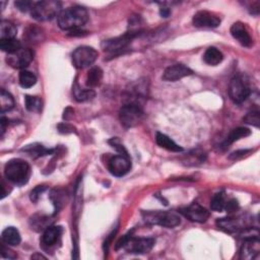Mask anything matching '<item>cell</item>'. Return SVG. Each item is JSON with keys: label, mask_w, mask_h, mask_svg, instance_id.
Listing matches in <instances>:
<instances>
[{"label": "cell", "mask_w": 260, "mask_h": 260, "mask_svg": "<svg viewBox=\"0 0 260 260\" xmlns=\"http://www.w3.org/2000/svg\"><path fill=\"white\" fill-rule=\"evenodd\" d=\"M88 20V14L83 6H71L61 10L57 17L59 28L63 31H75L80 30L87 23Z\"/></svg>", "instance_id": "1"}, {"label": "cell", "mask_w": 260, "mask_h": 260, "mask_svg": "<svg viewBox=\"0 0 260 260\" xmlns=\"http://www.w3.org/2000/svg\"><path fill=\"white\" fill-rule=\"evenodd\" d=\"M4 174L6 179L16 185H24L31 175L30 165L22 159H12L5 165Z\"/></svg>", "instance_id": "2"}, {"label": "cell", "mask_w": 260, "mask_h": 260, "mask_svg": "<svg viewBox=\"0 0 260 260\" xmlns=\"http://www.w3.org/2000/svg\"><path fill=\"white\" fill-rule=\"evenodd\" d=\"M154 245V240L152 238H134L132 231L126 234L116 244V250L125 248L128 253L146 254L149 253Z\"/></svg>", "instance_id": "3"}, {"label": "cell", "mask_w": 260, "mask_h": 260, "mask_svg": "<svg viewBox=\"0 0 260 260\" xmlns=\"http://www.w3.org/2000/svg\"><path fill=\"white\" fill-rule=\"evenodd\" d=\"M142 218L149 225L172 229L180 225L181 218L176 213L162 211H148L142 213Z\"/></svg>", "instance_id": "4"}, {"label": "cell", "mask_w": 260, "mask_h": 260, "mask_svg": "<svg viewBox=\"0 0 260 260\" xmlns=\"http://www.w3.org/2000/svg\"><path fill=\"white\" fill-rule=\"evenodd\" d=\"M62 4L54 0H47V1H39L34 3L31 10V16L38 22H48L58 17L61 12Z\"/></svg>", "instance_id": "5"}, {"label": "cell", "mask_w": 260, "mask_h": 260, "mask_svg": "<svg viewBox=\"0 0 260 260\" xmlns=\"http://www.w3.org/2000/svg\"><path fill=\"white\" fill-rule=\"evenodd\" d=\"M144 31H128L123 36L116 37L113 39H108L102 43V49L110 53L111 55H118L121 54L124 50L128 47V45L131 43L133 39L140 36Z\"/></svg>", "instance_id": "6"}, {"label": "cell", "mask_w": 260, "mask_h": 260, "mask_svg": "<svg viewBox=\"0 0 260 260\" xmlns=\"http://www.w3.org/2000/svg\"><path fill=\"white\" fill-rule=\"evenodd\" d=\"M145 118V112L137 103H127L119 111V119L125 128L138 125Z\"/></svg>", "instance_id": "7"}, {"label": "cell", "mask_w": 260, "mask_h": 260, "mask_svg": "<svg viewBox=\"0 0 260 260\" xmlns=\"http://www.w3.org/2000/svg\"><path fill=\"white\" fill-rule=\"evenodd\" d=\"M251 94V89L245 79L242 76H235L232 79L229 86V96L231 100L236 103L241 104L248 99Z\"/></svg>", "instance_id": "8"}, {"label": "cell", "mask_w": 260, "mask_h": 260, "mask_svg": "<svg viewBox=\"0 0 260 260\" xmlns=\"http://www.w3.org/2000/svg\"><path fill=\"white\" fill-rule=\"evenodd\" d=\"M98 55V52L93 47L81 46L72 53V63L77 69H84L94 64Z\"/></svg>", "instance_id": "9"}, {"label": "cell", "mask_w": 260, "mask_h": 260, "mask_svg": "<svg viewBox=\"0 0 260 260\" xmlns=\"http://www.w3.org/2000/svg\"><path fill=\"white\" fill-rule=\"evenodd\" d=\"M34 59V51L32 49H21L14 54H7L6 63L16 69L24 70Z\"/></svg>", "instance_id": "10"}, {"label": "cell", "mask_w": 260, "mask_h": 260, "mask_svg": "<svg viewBox=\"0 0 260 260\" xmlns=\"http://www.w3.org/2000/svg\"><path fill=\"white\" fill-rule=\"evenodd\" d=\"M130 169H131V161L128 155H115L108 163V170L115 177H123L130 171Z\"/></svg>", "instance_id": "11"}, {"label": "cell", "mask_w": 260, "mask_h": 260, "mask_svg": "<svg viewBox=\"0 0 260 260\" xmlns=\"http://www.w3.org/2000/svg\"><path fill=\"white\" fill-rule=\"evenodd\" d=\"M179 213L191 220V222L199 224L205 223L210 217V212L197 202H193L189 206L181 209Z\"/></svg>", "instance_id": "12"}, {"label": "cell", "mask_w": 260, "mask_h": 260, "mask_svg": "<svg viewBox=\"0 0 260 260\" xmlns=\"http://www.w3.org/2000/svg\"><path fill=\"white\" fill-rule=\"evenodd\" d=\"M192 23L196 28H217L220 24V19L213 12L201 10L195 14L192 19Z\"/></svg>", "instance_id": "13"}, {"label": "cell", "mask_w": 260, "mask_h": 260, "mask_svg": "<svg viewBox=\"0 0 260 260\" xmlns=\"http://www.w3.org/2000/svg\"><path fill=\"white\" fill-rule=\"evenodd\" d=\"M217 226L229 234L234 233H240L244 229L248 228L249 226L245 224V220L242 217H228L218 218L217 220Z\"/></svg>", "instance_id": "14"}, {"label": "cell", "mask_w": 260, "mask_h": 260, "mask_svg": "<svg viewBox=\"0 0 260 260\" xmlns=\"http://www.w3.org/2000/svg\"><path fill=\"white\" fill-rule=\"evenodd\" d=\"M193 71L183 64H175L165 69L163 73V80L166 82H177L183 77L192 75Z\"/></svg>", "instance_id": "15"}, {"label": "cell", "mask_w": 260, "mask_h": 260, "mask_svg": "<svg viewBox=\"0 0 260 260\" xmlns=\"http://www.w3.org/2000/svg\"><path fill=\"white\" fill-rule=\"evenodd\" d=\"M231 35L244 47H250L252 44L251 36L243 22H237L233 23L231 27Z\"/></svg>", "instance_id": "16"}, {"label": "cell", "mask_w": 260, "mask_h": 260, "mask_svg": "<svg viewBox=\"0 0 260 260\" xmlns=\"http://www.w3.org/2000/svg\"><path fill=\"white\" fill-rule=\"evenodd\" d=\"M260 252L259 239H246L241 247L240 258L244 260L255 259Z\"/></svg>", "instance_id": "17"}, {"label": "cell", "mask_w": 260, "mask_h": 260, "mask_svg": "<svg viewBox=\"0 0 260 260\" xmlns=\"http://www.w3.org/2000/svg\"><path fill=\"white\" fill-rule=\"evenodd\" d=\"M62 235V228L60 226H49L45 229L43 236L41 239V243L44 247H53L57 244Z\"/></svg>", "instance_id": "18"}, {"label": "cell", "mask_w": 260, "mask_h": 260, "mask_svg": "<svg viewBox=\"0 0 260 260\" xmlns=\"http://www.w3.org/2000/svg\"><path fill=\"white\" fill-rule=\"evenodd\" d=\"M250 134H251V131L246 127H238V128L233 129L230 132V134L228 135V137L226 138V140L223 142L222 149L227 150L235 141H238L241 138H245L247 136H249Z\"/></svg>", "instance_id": "19"}, {"label": "cell", "mask_w": 260, "mask_h": 260, "mask_svg": "<svg viewBox=\"0 0 260 260\" xmlns=\"http://www.w3.org/2000/svg\"><path fill=\"white\" fill-rule=\"evenodd\" d=\"M155 141H157V144L159 147L169 151V152H183V149H182L179 145H177L176 142L171 139L169 136H167L166 134H163L161 132H158L157 135H155Z\"/></svg>", "instance_id": "20"}, {"label": "cell", "mask_w": 260, "mask_h": 260, "mask_svg": "<svg viewBox=\"0 0 260 260\" xmlns=\"http://www.w3.org/2000/svg\"><path fill=\"white\" fill-rule=\"evenodd\" d=\"M2 241L4 244L7 246H18L20 245L22 238L21 234L18 229L14 227H7L3 232H2Z\"/></svg>", "instance_id": "21"}, {"label": "cell", "mask_w": 260, "mask_h": 260, "mask_svg": "<svg viewBox=\"0 0 260 260\" xmlns=\"http://www.w3.org/2000/svg\"><path fill=\"white\" fill-rule=\"evenodd\" d=\"M22 152H27L29 155H31L32 158L37 159V158H41L44 157V155H48V154H52L54 152V150H50V149H46L44 148L42 145L40 144H33V145H29L27 147H24L22 150Z\"/></svg>", "instance_id": "22"}, {"label": "cell", "mask_w": 260, "mask_h": 260, "mask_svg": "<svg viewBox=\"0 0 260 260\" xmlns=\"http://www.w3.org/2000/svg\"><path fill=\"white\" fill-rule=\"evenodd\" d=\"M224 56L223 53L216 47H210L205 51L203 55V60L206 64L212 65V66H216L223 61Z\"/></svg>", "instance_id": "23"}, {"label": "cell", "mask_w": 260, "mask_h": 260, "mask_svg": "<svg viewBox=\"0 0 260 260\" xmlns=\"http://www.w3.org/2000/svg\"><path fill=\"white\" fill-rule=\"evenodd\" d=\"M103 79V70L100 67H92L87 75V80H86V85L87 87L92 88L100 86L101 82Z\"/></svg>", "instance_id": "24"}, {"label": "cell", "mask_w": 260, "mask_h": 260, "mask_svg": "<svg viewBox=\"0 0 260 260\" xmlns=\"http://www.w3.org/2000/svg\"><path fill=\"white\" fill-rule=\"evenodd\" d=\"M18 29L14 22L9 21H2L0 23V40L2 39H14L16 38Z\"/></svg>", "instance_id": "25"}, {"label": "cell", "mask_w": 260, "mask_h": 260, "mask_svg": "<svg viewBox=\"0 0 260 260\" xmlns=\"http://www.w3.org/2000/svg\"><path fill=\"white\" fill-rule=\"evenodd\" d=\"M0 48L7 54H14L16 52L20 51L22 48V44L16 38L14 39H2L0 40Z\"/></svg>", "instance_id": "26"}, {"label": "cell", "mask_w": 260, "mask_h": 260, "mask_svg": "<svg viewBox=\"0 0 260 260\" xmlns=\"http://www.w3.org/2000/svg\"><path fill=\"white\" fill-rule=\"evenodd\" d=\"M16 103L15 99L5 89H1L0 93V109H1V113H5L8 111H11L15 108Z\"/></svg>", "instance_id": "27"}, {"label": "cell", "mask_w": 260, "mask_h": 260, "mask_svg": "<svg viewBox=\"0 0 260 260\" xmlns=\"http://www.w3.org/2000/svg\"><path fill=\"white\" fill-rule=\"evenodd\" d=\"M73 95H74V99L77 102H86L88 100H92L96 94L93 89H83L80 87V86L77 85V83H75L74 87H73Z\"/></svg>", "instance_id": "28"}, {"label": "cell", "mask_w": 260, "mask_h": 260, "mask_svg": "<svg viewBox=\"0 0 260 260\" xmlns=\"http://www.w3.org/2000/svg\"><path fill=\"white\" fill-rule=\"evenodd\" d=\"M19 81H20V85L22 87L30 88L36 85L37 77L33 72L24 69L21 71L20 76H19Z\"/></svg>", "instance_id": "29"}, {"label": "cell", "mask_w": 260, "mask_h": 260, "mask_svg": "<svg viewBox=\"0 0 260 260\" xmlns=\"http://www.w3.org/2000/svg\"><path fill=\"white\" fill-rule=\"evenodd\" d=\"M24 105L28 111L39 113L42 111L43 102L40 98L33 97V96H25L24 97Z\"/></svg>", "instance_id": "30"}, {"label": "cell", "mask_w": 260, "mask_h": 260, "mask_svg": "<svg viewBox=\"0 0 260 260\" xmlns=\"http://www.w3.org/2000/svg\"><path fill=\"white\" fill-rule=\"evenodd\" d=\"M226 202L227 200H226L225 193L224 192L217 193L213 197L212 202H211L212 210L215 212H223L225 210Z\"/></svg>", "instance_id": "31"}, {"label": "cell", "mask_w": 260, "mask_h": 260, "mask_svg": "<svg viewBox=\"0 0 260 260\" xmlns=\"http://www.w3.org/2000/svg\"><path fill=\"white\" fill-rule=\"evenodd\" d=\"M243 121L249 125H253L255 127H259L260 118H259V112L258 111H251L247 113L246 116L243 118Z\"/></svg>", "instance_id": "32"}, {"label": "cell", "mask_w": 260, "mask_h": 260, "mask_svg": "<svg viewBox=\"0 0 260 260\" xmlns=\"http://www.w3.org/2000/svg\"><path fill=\"white\" fill-rule=\"evenodd\" d=\"M47 189V186L45 185H41V186H37L35 187L32 191H31V194H30V198L33 202H37L39 197H40V195Z\"/></svg>", "instance_id": "33"}, {"label": "cell", "mask_w": 260, "mask_h": 260, "mask_svg": "<svg viewBox=\"0 0 260 260\" xmlns=\"http://www.w3.org/2000/svg\"><path fill=\"white\" fill-rule=\"evenodd\" d=\"M109 144L112 146V148H114L115 150L118 151L120 152V154H124V155H128L127 151L125 150V148L121 145V142L118 138H112L109 140ZM129 157V155H128Z\"/></svg>", "instance_id": "34"}, {"label": "cell", "mask_w": 260, "mask_h": 260, "mask_svg": "<svg viewBox=\"0 0 260 260\" xmlns=\"http://www.w3.org/2000/svg\"><path fill=\"white\" fill-rule=\"evenodd\" d=\"M238 209H239V203L237 199L232 198L226 202L225 210L227 211V213H234L238 211Z\"/></svg>", "instance_id": "35"}, {"label": "cell", "mask_w": 260, "mask_h": 260, "mask_svg": "<svg viewBox=\"0 0 260 260\" xmlns=\"http://www.w3.org/2000/svg\"><path fill=\"white\" fill-rule=\"evenodd\" d=\"M15 4H16L17 8L22 12H27V11L31 12V10L34 6V3L31 1H17Z\"/></svg>", "instance_id": "36"}, {"label": "cell", "mask_w": 260, "mask_h": 260, "mask_svg": "<svg viewBox=\"0 0 260 260\" xmlns=\"http://www.w3.org/2000/svg\"><path fill=\"white\" fill-rule=\"evenodd\" d=\"M74 127L67 124V123H61L58 125V131L63 134H68V133H73L74 132Z\"/></svg>", "instance_id": "37"}, {"label": "cell", "mask_w": 260, "mask_h": 260, "mask_svg": "<svg viewBox=\"0 0 260 260\" xmlns=\"http://www.w3.org/2000/svg\"><path fill=\"white\" fill-rule=\"evenodd\" d=\"M1 255L2 257L8 258V259H16L18 257V255L14 251H11L10 249L6 248L4 245H2L1 247Z\"/></svg>", "instance_id": "38"}, {"label": "cell", "mask_w": 260, "mask_h": 260, "mask_svg": "<svg viewBox=\"0 0 260 260\" xmlns=\"http://www.w3.org/2000/svg\"><path fill=\"white\" fill-rule=\"evenodd\" d=\"M252 151L251 150H245V151H238V152H233V153H231V155H230V159L231 160H238V159H241V158H243L244 157V155H246V154H248L249 152H251Z\"/></svg>", "instance_id": "39"}, {"label": "cell", "mask_w": 260, "mask_h": 260, "mask_svg": "<svg viewBox=\"0 0 260 260\" xmlns=\"http://www.w3.org/2000/svg\"><path fill=\"white\" fill-rule=\"evenodd\" d=\"M0 124H1V135L3 136L6 129V125L8 124V119L5 118V117H1V119H0Z\"/></svg>", "instance_id": "40"}, {"label": "cell", "mask_w": 260, "mask_h": 260, "mask_svg": "<svg viewBox=\"0 0 260 260\" xmlns=\"http://www.w3.org/2000/svg\"><path fill=\"white\" fill-rule=\"evenodd\" d=\"M160 15L162 16V18H168L171 15V9L168 7H162L160 9Z\"/></svg>", "instance_id": "41"}, {"label": "cell", "mask_w": 260, "mask_h": 260, "mask_svg": "<svg viewBox=\"0 0 260 260\" xmlns=\"http://www.w3.org/2000/svg\"><path fill=\"white\" fill-rule=\"evenodd\" d=\"M32 258H43V259H45L46 257L43 256V255H41V254H34V255L32 256Z\"/></svg>", "instance_id": "42"}]
</instances>
